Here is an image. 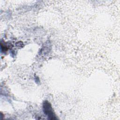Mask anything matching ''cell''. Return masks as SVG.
I'll return each instance as SVG.
<instances>
[{
    "instance_id": "6da1fadb",
    "label": "cell",
    "mask_w": 120,
    "mask_h": 120,
    "mask_svg": "<svg viewBox=\"0 0 120 120\" xmlns=\"http://www.w3.org/2000/svg\"><path fill=\"white\" fill-rule=\"evenodd\" d=\"M43 105L44 112L48 116V119L51 120H56L57 118L53 112L52 108L50 103L48 101L45 100L44 101Z\"/></svg>"
}]
</instances>
